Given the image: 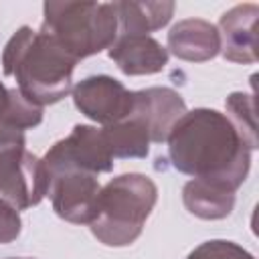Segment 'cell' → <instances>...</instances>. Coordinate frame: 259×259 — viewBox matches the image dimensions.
I'll return each mask as SVG.
<instances>
[{
    "label": "cell",
    "instance_id": "obj_1",
    "mask_svg": "<svg viewBox=\"0 0 259 259\" xmlns=\"http://www.w3.org/2000/svg\"><path fill=\"white\" fill-rule=\"evenodd\" d=\"M168 156L172 166L198 180L237 190L251 168V150L231 119L208 107L186 111L170 130Z\"/></svg>",
    "mask_w": 259,
    "mask_h": 259
},
{
    "label": "cell",
    "instance_id": "obj_2",
    "mask_svg": "<svg viewBox=\"0 0 259 259\" xmlns=\"http://www.w3.org/2000/svg\"><path fill=\"white\" fill-rule=\"evenodd\" d=\"M77 61L47 32L20 26L2 51V71L36 105H51L73 91Z\"/></svg>",
    "mask_w": 259,
    "mask_h": 259
},
{
    "label": "cell",
    "instance_id": "obj_3",
    "mask_svg": "<svg viewBox=\"0 0 259 259\" xmlns=\"http://www.w3.org/2000/svg\"><path fill=\"white\" fill-rule=\"evenodd\" d=\"M158 200V186L146 174L130 172L101 186L89 229L107 247H127L144 231Z\"/></svg>",
    "mask_w": 259,
    "mask_h": 259
},
{
    "label": "cell",
    "instance_id": "obj_4",
    "mask_svg": "<svg viewBox=\"0 0 259 259\" xmlns=\"http://www.w3.org/2000/svg\"><path fill=\"white\" fill-rule=\"evenodd\" d=\"M40 30L77 63L109 49L119 34L115 2H45Z\"/></svg>",
    "mask_w": 259,
    "mask_h": 259
},
{
    "label": "cell",
    "instance_id": "obj_5",
    "mask_svg": "<svg viewBox=\"0 0 259 259\" xmlns=\"http://www.w3.org/2000/svg\"><path fill=\"white\" fill-rule=\"evenodd\" d=\"M45 188L42 162L26 150L24 132L0 123V200L24 210L45 198Z\"/></svg>",
    "mask_w": 259,
    "mask_h": 259
},
{
    "label": "cell",
    "instance_id": "obj_6",
    "mask_svg": "<svg viewBox=\"0 0 259 259\" xmlns=\"http://www.w3.org/2000/svg\"><path fill=\"white\" fill-rule=\"evenodd\" d=\"M45 174L73 168L89 174H103L113 170V156L109 154L101 130L93 125H75L71 134L55 142L40 158Z\"/></svg>",
    "mask_w": 259,
    "mask_h": 259
},
{
    "label": "cell",
    "instance_id": "obj_7",
    "mask_svg": "<svg viewBox=\"0 0 259 259\" xmlns=\"http://www.w3.org/2000/svg\"><path fill=\"white\" fill-rule=\"evenodd\" d=\"M45 196L51 198L53 210L69 223L89 225L101 184L95 174L63 168L45 174Z\"/></svg>",
    "mask_w": 259,
    "mask_h": 259
},
{
    "label": "cell",
    "instance_id": "obj_8",
    "mask_svg": "<svg viewBox=\"0 0 259 259\" xmlns=\"http://www.w3.org/2000/svg\"><path fill=\"white\" fill-rule=\"evenodd\" d=\"M75 107L95 123L109 125L132 115L134 91L109 75H91L73 87Z\"/></svg>",
    "mask_w": 259,
    "mask_h": 259
},
{
    "label": "cell",
    "instance_id": "obj_9",
    "mask_svg": "<svg viewBox=\"0 0 259 259\" xmlns=\"http://www.w3.org/2000/svg\"><path fill=\"white\" fill-rule=\"evenodd\" d=\"M184 113V99L170 87H148L134 91L132 115L146 125L152 142H166L170 130Z\"/></svg>",
    "mask_w": 259,
    "mask_h": 259
},
{
    "label": "cell",
    "instance_id": "obj_10",
    "mask_svg": "<svg viewBox=\"0 0 259 259\" xmlns=\"http://www.w3.org/2000/svg\"><path fill=\"white\" fill-rule=\"evenodd\" d=\"M259 16L257 4H239L227 10L219 20L221 53L233 63L257 61V32L255 22Z\"/></svg>",
    "mask_w": 259,
    "mask_h": 259
},
{
    "label": "cell",
    "instance_id": "obj_11",
    "mask_svg": "<svg viewBox=\"0 0 259 259\" xmlns=\"http://www.w3.org/2000/svg\"><path fill=\"white\" fill-rule=\"evenodd\" d=\"M168 57L166 47L146 34H121L109 47V59L130 77L160 73L168 65Z\"/></svg>",
    "mask_w": 259,
    "mask_h": 259
},
{
    "label": "cell",
    "instance_id": "obj_12",
    "mask_svg": "<svg viewBox=\"0 0 259 259\" xmlns=\"http://www.w3.org/2000/svg\"><path fill=\"white\" fill-rule=\"evenodd\" d=\"M166 51L190 63L210 61L221 53V36L212 22L202 18H184L170 28Z\"/></svg>",
    "mask_w": 259,
    "mask_h": 259
},
{
    "label": "cell",
    "instance_id": "obj_13",
    "mask_svg": "<svg viewBox=\"0 0 259 259\" xmlns=\"http://www.w3.org/2000/svg\"><path fill=\"white\" fill-rule=\"evenodd\" d=\"M182 202L190 214L204 221H219L231 214L235 206V192L214 182L192 178L182 188Z\"/></svg>",
    "mask_w": 259,
    "mask_h": 259
},
{
    "label": "cell",
    "instance_id": "obj_14",
    "mask_svg": "<svg viewBox=\"0 0 259 259\" xmlns=\"http://www.w3.org/2000/svg\"><path fill=\"white\" fill-rule=\"evenodd\" d=\"M174 2H115L121 34H146L166 26L174 14Z\"/></svg>",
    "mask_w": 259,
    "mask_h": 259
},
{
    "label": "cell",
    "instance_id": "obj_15",
    "mask_svg": "<svg viewBox=\"0 0 259 259\" xmlns=\"http://www.w3.org/2000/svg\"><path fill=\"white\" fill-rule=\"evenodd\" d=\"M101 136L113 160H127V158H146L150 152V134L146 125L130 115L121 121L109 123L101 127Z\"/></svg>",
    "mask_w": 259,
    "mask_h": 259
},
{
    "label": "cell",
    "instance_id": "obj_16",
    "mask_svg": "<svg viewBox=\"0 0 259 259\" xmlns=\"http://www.w3.org/2000/svg\"><path fill=\"white\" fill-rule=\"evenodd\" d=\"M227 107V117L231 119V123L235 125V130L239 132V136L243 138V142L247 144V148L253 152L259 146L257 140V121H255V99L251 93H243V91H235L227 97L225 101Z\"/></svg>",
    "mask_w": 259,
    "mask_h": 259
},
{
    "label": "cell",
    "instance_id": "obj_17",
    "mask_svg": "<svg viewBox=\"0 0 259 259\" xmlns=\"http://www.w3.org/2000/svg\"><path fill=\"white\" fill-rule=\"evenodd\" d=\"M40 121H42V107L28 101L16 87L10 89V101L0 123L24 132V130L36 127Z\"/></svg>",
    "mask_w": 259,
    "mask_h": 259
},
{
    "label": "cell",
    "instance_id": "obj_18",
    "mask_svg": "<svg viewBox=\"0 0 259 259\" xmlns=\"http://www.w3.org/2000/svg\"><path fill=\"white\" fill-rule=\"evenodd\" d=\"M186 259H255V257L233 241L212 239L192 249Z\"/></svg>",
    "mask_w": 259,
    "mask_h": 259
},
{
    "label": "cell",
    "instance_id": "obj_19",
    "mask_svg": "<svg viewBox=\"0 0 259 259\" xmlns=\"http://www.w3.org/2000/svg\"><path fill=\"white\" fill-rule=\"evenodd\" d=\"M22 229V221L18 210L8 204L6 200H0V245L12 243Z\"/></svg>",
    "mask_w": 259,
    "mask_h": 259
},
{
    "label": "cell",
    "instance_id": "obj_20",
    "mask_svg": "<svg viewBox=\"0 0 259 259\" xmlns=\"http://www.w3.org/2000/svg\"><path fill=\"white\" fill-rule=\"evenodd\" d=\"M8 101H10V89H8V87H4V85H2V81H0V121H2L4 113H6Z\"/></svg>",
    "mask_w": 259,
    "mask_h": 259
},
{
    "label": "cell",
    "instance_id": "obj_21",
    "mask_svg": "<svg viewBox=\"0 0 259 259\" xmlns=\"http://www.w3.org/2000/svg\"><path fill=\"white\" fill-rule=\"evenodd\" d=\"M20 259H28V257H20Z\"/></svg>",
    "mask_w": 259,
    "mask_h": 259
}]
</instances>
